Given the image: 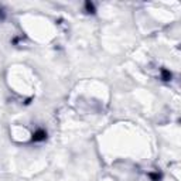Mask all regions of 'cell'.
Listing matches in <instances>:
<instances>
[{
	"instance_id": "3957f363",
	"label": "cell",
	"mask_w": 181,
	"mask_h": 181,
	"mask_svg": "<svg viewBox=\"0 0 181 181\" xmlns=\"http://www.w3.org/2000/svg\"><path fill=\"white\" fill-rule=\"evenodd\" d=\"M86 10H88V13H95V9H94V4L92 3H89V2H86Z\"/></svg>"
},
{
	"instance_id": "7a4b0ae2",
	"label": "cell",
	"mask_w": 181,
	"mask_h": 181,
	"mask_svg": "<svg viewBox=\"0 0 181 181\" xmlns=\"http://www.w3.org/2000/svg\"><path fill=\"white\" fill-rule=\"evenodd\" d=\"M161 75H163V79L164 81H168L171 78V74L168 72L167 69H161Z\"/></svg>"
},
{
	"instance_id": "277c9868",
	"label": "cell",
	"mask_w": 181,
	"mask_h": 181,
	"mask_svg": "<svg viewBox=\"0 0 181 181\" xmlns=\"http://www.w3.org/2000/svg\"><path fill=\"white\" fill-rule=\"evenodd\" d=\"M149 177L153 178L154 181H158V180L161 178V175H160V174H153V173H150V174H149Z\"/></svg>"
},
{
	"instance_id": "5b68a950",
	"label": "cell",
	"mask_w": 181,
	"mask_h": 181,
	"mask_svg": "<svg viewBox=\"0 0 181 181\" xmlns=\"http://www.w3.org/2000/svg\"><path fill=\"white\" fill-rule=\"evenodd\" d=\"M3 17H4V11L0 9V19H3Z\"/></svg>"
},
{
	"instance_id": "6da1fadb",
	"label": "cell",
	"mask_w": 181,
	"mask_h": 181,
	"mask_svg": "<svg viewBox=\"0 0 181 181\" xmlns=\"http://www.w3.org/2000/svg\"><path fill=\"white\" fill-rule=\"evenodd\" d=\"M45 137H47V133L40 129V130H37L33 134V141H43V140H45Z\"/></svg>"
}]
</instances>
